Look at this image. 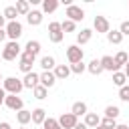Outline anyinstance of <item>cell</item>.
Returning a JSON list of instances; mask_svg holds the SVG:
<instances>
[{"label":"cell","instance_id":"7402d4cb","mask_svg":"<svg viewBox=\"0 0 129 129\" xmlns=\"http://www.w3.org/2000/svg\"><path fill=\"white\" fill-rule=\"evenodd\" d=\"M40 67H42L44 71H54V67H56V60H54V56H50V54L42 56V58H40Z\"/></svg>","mask_w":129,"mask_h":129},{"label":"cell","instance_id":"9c48e42d","mask_svg":"<svg viewBox=\"0 0 129 129\" xmlns=\"http://www.w3.org/2000/svg\"><path fill=\"white\" fill-rule=\"evenodd\" d=\"M93 28H95L97 32H101V34H107V32L111 30V24H109V20H107L105 16L97 14V16H95V20H93Z\"/></svg>","mask_w":129,"mask_h":129},{"label":"cell","instance_id":"f35d334b","mask_svg":"<svg viewBox=\"0 0 129 129\" xmlns=\"http://www.w3.org/2000/svg\"><path fill=\"white\" fill-rule=\"evenodd\" d=\"M0 129H12V127H10V123H6V121H2V123H0Z\"/></svg>","mask_w":129,"mask_h":129},{"label":"cell","instance_id":"3957f363","mask_svg":"<svg viewBox=\"0 0 129 129\" xmlns=\"http://www.w3.org/2000/svg\"><path fill=\"white\" fill-rule=\"evenodd\" d=\"M20 60H18V69L24 73V75H28V73H32V64H34V54H30V52H26V50H22V54L18 56Z\"/></svg>","mask_w":129,"mask_h":129},{"label":"cell","instance_id":"d4e9b609","mask_svg":"<svg viewBox=\"0 0 129 129\" xmlns=\"http://www.w3.org/2000/svg\"><path fill=\"white\" fill-rule=\"evenodd\" d=\"M107 40H109L111 44H121L123 34L119 32V28H117V30H109V32H107Z\"/></svg>","mask_w":129,"mask_h":129},{"label":"cell","instance_id":"d6986e66","mask_svg":"<svg viewBox=\"0 0 129 129\" xmlns=\"http://www.w3.org/2000/svg\"><path fill=\"white\" fill-rule=\"evenodd\" d=\"M85 125H87L89 129H95V127L101 125V117H99L97 113H87V115H85Z\"/></svg>","mask_w":129,"mask_h":129},{"label":"cell","instance_id":"d590c367","mask_svg":"<svg viewBox=\"0 0 129 129\" xmlns=\"http://www.w3.org/2000/svg\"><path fill=\"white\" fill-rule=\"evenodd\" d=\"M101 125L107 127V129H115V127H117V121H115V119H107V117H103V119H101Z\"/></svg>","mask_w":129,"mask_h":129},{"label":"cell","instance_id":"277c9868","mask_svg":"<svg viewBox=\"0 0 129 129\" xmlns=\"http://www.w3.org/2000/svg\"><path fill=\"white\" fill-rule=\"evenodd\" d=\"M4 30H6V36H8L10 40H14V42H18V38L22 36V24H20L18 20H12V22H8Z\"/></svg>","mask_w":129,"mask_h":129},{"label":"cell","instance_id":"bcb514c9","mask_svg":"<svg viewBox=\"0 0 129 129\" xmlns=\"http://www.w3.org/2000/svg\"><path fill=\"white\" fill-rule=\"evenodd\" d=\"M0 30H4V28H2V26H0Z\"/></svg>","mask_w":129,"mask_h":129},{"label":"cell","instance_id":"f546056e","mask_svg":"<svg viewBox=\"0 0 129 129\" xmlns=\"http://www.w3.org/2000/svg\"><path fill=\"white\" fill-rule=\"evenodd\" d=\"M2 14H4V18H6L8 22H12V20H16V16H18V12H16V6H6Z\"/></svg>","mask_w":129,"mask_h":129},{"label":"cell","instance_id":"7c38bea8","mask_svg":"<svg viewBox=\"0 0 129 129\" xmlns=\"http://www.w3.org/2000/svg\"><path fill=\"white\" fill-rule=\"evenodd\" d=\"M54 83H56V77H54L52 71H42L40 73V85L42 87L50 89V87H54Z\"/></svg>","mask_w":129,"mask_h":129},{"label":"cell","instance_id":"52a82bcc","mask_svg":"<svg viewBox=\"0 0 129 129\" xmlns=\"http://www.w3.org/2000/svg\"><path fill=\"white\" fill-rule=\"evenodd\" d=\"M67 16H69V20H73L75 24L77 22H81L83 18H85V10L81 8V6H77V4H71L69 8H67V12H64Z\"/></svg>","mask_w":129,"mask_h":129},{"label":"cell","instance_id":"d6a6232c","mask_svg":"<svg viewBox=\"0 0 129 129\" xmlns=\"http://www.w3.org/2000/svg\"><path fill=\"white\" fill-rule=\"evenodd\" d=\"M60 26H62V32L67 34V32H75V28H77V24L73 22V20H64V22H60Z\"/></svg>","mask_w":129,"mask_h":129},{"label":"cell","instance_id":"44dd1931","mask_svg":"<svg viewBox=\"0 0 129 129\" xmlns=\"http://www.w3.org/2000/svg\"><path fill=\"white\" fill-rule=\"evenodd\" d=\"M16 119H18L20 127H26V123H30V121H32V111L22 109V111H18V113H16Z\"/></svg>","mask_w":129,"mask_h":129},{"label":"cell","instance_id":"b9f144b4","mask_svg":"<svg viewBox=\"0 0 129 129\" xmlns=\"http://www.w3.org/2000/svg\"><path fill=\"white\" fill-rule=\"evenodd\" d=\"M115 129H129V125H117Z\"/></svg>","mask_w":129,"mask_h":129},{"label":"cell","instance_id":"ee69618b","mask_svg":"<svg viewBox=\"0 0 129 129\" xmlns=\"http://www.w3.org/2000/svg\"><path fill=\"white\" fill-rule=\"evenodd\" d=\"M0 81H2V83H4V77H2V73H0Z\"/></svg>","mask_w":129,"mask_h":129},{"label":"cell","instance_id":"e0dca14e","mask_svg":"<svg viewBox=\"0 0 129 129\" xmlns=\"http://www.w3.org/2000/svg\"><path fill=\"white\" fill-rule=\"evenodd\" d=\"M91 38H93V30H91V28H83L81 32H77V44H79V46H81V44H87Z\"/></svg>","mask_w":129,"mask_h":129},{"label":"cell","instance_id":"5b68a950","mask_svg":"<svg viewBox=\"0 0 129 129\" xmlns=\"http://www.w3.org/2000/svg\"><path fill=\"white\" fill-rule=\"evenodd\" d=\"M48 38H50V42H54V44L62 42V38H64V32H62V26H60V22H50V24H48Z\"/></svg>","mask_w":129,"mask_h":129},{"label":"cell","instance_id":"484cf974","mask_svg":"<svg viewBox=\"0 0 129 129\" xmlns=\"http://www.w3.org/2000/svg\"><path fill=\"white\" fill-rule=\"evenodd\" d=\"M24 50L36 56V54L40 52V42H38V40H28V42H26V46H24Z\"/></svg>","mask_w":129,"mask_h":129},{"label":"cell","instance_id":"5bb4252c","mask_svg":"<svg viewBox=\"0 0 129 129\" xmlns=\"http://www.w3.org/2000/svg\"><path fill=\"white\" fill-rule=\"evenodd\" d=\"M52 73H54L56 81H64V79L71 75V64H56Z\"/></svg>","mask_w":129,"mask_h":129},{"label":"cell","instance_id":"83f0119b","mask_svg":"<svg viewBox=\"0 0 129 129\" xmlns=\"http://www.w3.org/2000/svg\"><path fill=\"white\" fill-rule=\"evenodd\" d=\"M125 81H127V75H125L123 71L113 73V85H117V87L121 89V87H125Z\"/></svg>","mask_w":129,"mask_h":129},{"label":"cell","instance_id":"ba28073f","mask_svg":"<svg viewBox=\"0 0 129 129\" xmlns=\"http://www.w3.org/2000/svg\"><path fill=\"white\" fill-rule=\"evenodd\" d=\"M4 105L10 109V111H22L24 109V101L18 97V95H6V101H4Z\"/></svg>","mask_w":129,"mask_h":129},{"label":"cell","instance_id":"9a60e30c","mask_svg":"<svg viewBox=\"0 0 129 129\" xmlns=\"http://www.w3.org/2000/svg\"><path fill=\"white\" fill-rule=\"evenodd\" d=\"M101 67H103V71H111V73H117V71H119V67L115 64V58L109 56V54H105V56L101 58Z\"/></svg>","mask_w":129,"mask_h":129},{"label":"cell","instance_id":"4dcf8cb0","mask_svg":"<svg viewBox=\"0 0 129 129\" xmlns=\"http://www.w3.org/2000/svg\"><path fill=\"white\" fill-rule=\"evenodd\" d=\"M119 113H121V111H119L117 105H109V107H105V117H107V119H117Z\"/></svg>","mask_w":129,"mask_h":129},{"label":"cell","instance_id":"6da1fadb","mask_svg":"<svg viewBox=\"0 0 129 129\" xmlns=\"http://www.w3.org/2000/svg\"><path fill=\"white\" fill-rule=\"evenodd\" d=\"M22 54V48H20V44L18 42H14V40H10V42H6V46H4V50H2V60H16V56H20Z\"/></svg>","mask_w":129,"mask_h":129},{"label":"cell","instance_id":"ac0fdd59","mask_svg":"<svg viewBox=\"0 0 129 129\" xmlns=\"http://www.w3.org/2000/svg\"><path fill=\"white\" fill-rule=\"evenodd\" d=\"M44 121H46V111H44L42 107L32 109V123H34V125H42Z\"/></svg>","mask_w":129,"mask_h":129},{"label":"cell","instance_id":"1f68e13d","mask_svg":"<svg viewBox=\"0 0 129 129\" xmlns=\"http://www.w3.org/2000/svg\"><path fill=\"white\" fill-rule=\"evenodd\" d=\"M42 127H44V129H62V127L58 125V119H52V117H46V121L42 123Z\"/></svg>","mask_w":129,"mask_h":129},{"label":"cell","instance_id":"60d3db41","mask_svg":"<svg viewBox=\"0 0 129 129\" xmlns=\"http://www.w3.org/2000/svg\"><path fill=\"white\" fill-rule=\"evenodd\" d=\"M125 75H127V79H129V60H127V64H125V71H123Z\"/></svg>","mask_w":129,"mask_h":129},{"label":"cell","instance_id":"603a6c76","mask_svg":"<svg viewBox=\"0 0 129 129\" xmlns=\"http://www.w3.org/2000/svg\"><path fill=\"white\" fill-rule=\"evenodd\" d=\"M87 71H89L91 75H95V77H97V75H101V73H103V67H101V58H99V60H97V58H93V60L87 64Z\"/></svg>","mask_w":129,"mask_h":129},{"label":"cell","instance_id":"7dc6e473","mask_svg":"<svg viewBox=\"0 0 129 129\" xmlns=\"http://www.w3.org/2000/svg\"><path fill=\"white\" fill-rule=\"evenodd\" d=\"M0 60H2V56H0Z\"/></svg>","mask_w":129,"mask_h":129},{"label":"cell","instance_id":"f1b7e54d","mask_svg":"<svg viewBox=\"0 0 129 129\" xmlns=\"http://www.w3.org/2000/svg\"><path fill=\"white\" fill-rule=\"evenodd\" d=\"M32 95H34V99L42 101V99H46L48 89H46V87H42V85H38V87H34V89H32Z\"/></svg>","mask_w":129,"mask_h":129},{"label":"cell","instance_id":"30bf717a","mask_svg":"<svg viewBox=\"0 0 129 129\" xmlns=\"http://www.w3.org/2000/svg\"><path fill=\"white\" fill-rule=\"evenodd\" d=\"M79 123V117H75L73 113H62L58 117V125L62 129H75V125Z\"/></svg>","mask_w":129,"mask_h":129},{"label":"cell","instance_id":"4316f807","mask_svg":"<svg viewBox=\"0 0 129 129\" xmlns=\"http://www.w3.org/2000/svg\"><path fill=\"white\" fill-rule=\"evenodd\" d=\"M113 58H115V64H117V67L121 69V67H125V64H127V60H129V52L121 50V52H117V54H115Z\"/></svg>","mask_w":129,"mask_h":129},{"label":"cell","instance_id":"2e32d148","mask_svg":"<svg viewBox=\"0 0 129 129\" xmlns=\"http://www.w3.org/2000/svg\"><path fill=\"white\" fill-rule=\"evenodd\" d=\"M26 22L30 26H38L42 22V10H30V14L26 16Z\"/></svg>","mask_w":129,"mask_h":129},{"label":"cell","instance_id":"ffe728a7","mask_svg":"<svg viewBox=\"0 0 129 129\" xmlns=\"http://www.w3.org/2000/svg\"><path fill=\"white\" fill-rule=\"evenodd\" d=\"M14 6H16L18 16H28V14H30V2H28V0H18Z\"/></svg>","mask_w":129,"mask_h":129},{"label":"cell","instance_id":"74e56055","mask_svg":"<svg viewBox=\"0 0 129 129\" xmlns=\"http://www.w3.org/2000/svg\"><path fill=\"white\" fill-rule=\"evenodd\" d=\"M6 91H4V87H0V105H4V101H6Z\"/></svg>","mask_w":129,"mask_h":129},{"label":"cell","instance_id":"8fae6325","mask_svg":"<svg viewBox=\"0 0 129 129\" xmlns=\"http://www.w3.org/2000/svg\"><path fill=\"white\" fill-rule=\"evenodd\" d=\"M22 85H24V89H34V87H38V85H40V75H36L34 71L28 73V75H24Z\"/></svg>","mask_w":129,"mask_h":129},{"label":"cell","instance_id":"4fadbf2b","mask_svg":"<svg viewBox=\"0 0 129 129\" xmlns=\"http://www.w3.org/2000/svg\"><path fill=\"white\" fill-rule=\"evenodd\" d=\"M71 113H73L75 117H85V115L89 113V107H87L85 101H75L73 107H71Z\"/></svg>","mask_w":129,"mask_h":129},{"label":"cell","instance_id":"836d02e7","mask_svg":"<svg viewBox=\"0 0 129 129\" xmlns=\"http://www.w3.org/2000/svg\"><path fill=\"white\" fill-rule=\"evenodd\" d=\"M87 71V64L85 62H77V64H71V73H75V75H83Z\"/></svg>","mask_w":129,"mask_h":129},{"label":"cell","instance_id":"f6af8a7d","mask_svg":"<svg viewBox=\"0 0 129 129\" xmlns=\"http://www.w3.org/2000/svg\"><path fill=\"white\" fill-rule=\"evenodd\" d=\"M18 129H26V127H18Z\"/></svg>","mask_w":129,"mask_h":129},{"label":"cell","instance_id":"cb8c5ba5","mask_svg":"<svg viewBox=\"0 0 129 129\" xmlns=\"http://www.w3.org/2000/svg\"><path fill=\"white\" fill-rule=\"evenodd\" d=\"M58 8V0H42V14H50Z\"/></svg>","mask_w":129,"mask_h":129},{"label":"cell","instance_id":"e575fe53","mask_svg":"<svg viewBox=\"0 0 129 129\" xmlns=\"http://www.w3.org/2000/svg\"><path fill=\"white\" fill-rule=\"evenodd\" d=\"M119 99L125 101V103H129V85H125V87L119 89Z\"/></svg>","mask_w":129,"mask_h":129},{"label":"cell","instance_id":"7a4b0ae2","mask_svg":"<svg viewBox=\"0 0 129 129\" xmlns=\"http://www.w3.org/2000/svg\"><path fill=\"white\" fill-rule=\"evenodd\" d=\"M2 87H4V91H6L8 95H18V93L24 89L22 79H16V77H6L4 83H2Z\"/></svg>","mask_w":129,"mask_h":129},{"label":"cell","instance_id":"ab89813d","mask_svg":"<svg viewBox=\"0 0 129 129\" xmlns=\"http://www.w3.org/2000/svg\"><path fill=\"white\" fill-rule=\"evenodd\" d=\"M75 129H89V127H87L85 123H77V125H75Z\"/></svg>","mask_w":129,"mask_h":129},{"label":"cell","instance_id":"7bdbcfd3","mask_svg":"<svg viewBox=\"0 0 129 129\" xmlns=\"http://www.w3.org/2000/svg\"><path fill=\"white\" fill-rule=\"evenodd\" d=\"M95 129H107V127H103V125H99V127H95Z\"/></svg>","mask_w":129,"mask_h":129},{"label":"cell","instance_id":"8992f818","mask_svg":"<svg viewBox=\"0 0 129 129\" xmlns=\"http://www.w3.org/2000/svg\"><path fill=\"white\" fill-rule=\"evenodd\" d=\"M83 48L79 46V44H71L69 48H67V60L71 62V64H77V62H83Z\"/></svg>","mask_w":129,"mask_h":129},{"label":"cell","instance_id":"8d00e7d4","mask_svg":"<svg viewBox=\"0 0 129 129\" xmlns=\"http://www.w3.org/2000/svg\"><path fill=\"white\" fill-rule=\"evenodd\" d=\"M119 32H121L123 36H129V20H123V22H121V26H119Z\"/></svg>","mask_w":129,"mask_h":129}]
</instances>
